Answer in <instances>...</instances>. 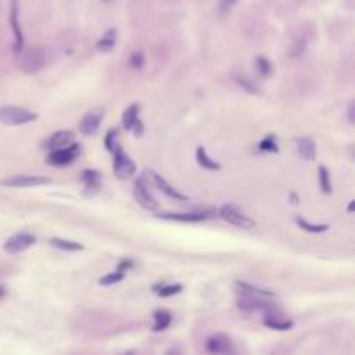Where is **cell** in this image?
<instances>
[{
  "label": "cell",
  "mask_w": 355,
  "mask_h": 355,
  "mask_svg": "<svg viewBox=\"0 0 355 355\" xmlns=\"http://www.w3.org/2000/svg\"><path fill=\"white\" fill-rule=\"evenodd\" d=\"M144 179H146L147 184L155 185L156 189H160L161 192H165L168 197H172V199H177V201H185L187 199V196H184L182 192L177 191L173 185H170L167 182V180L163 179V177L160 175V173H156L155 170H151V168H146L144 170Z\"/></svg>",
  "instance_id": "5"
},
{
  "label": "cell",
  "mask_w": 355,
  "mask_h": 355,
  "mask_svg": "<svg viewBox=\"0 0 355 355\" xmlns=\"http://www.w3.org/2000/svg\"><path fill=\"white\" fill-rule=\"evenodd\" d=\"M35 241H37V237H35L33 234L18 232L6 241L4 249H6V253H9V255H16V253H21V251H25V249L30 248V246H33Z\"/></svg>",
  "instance_id": "8"
},
{
  "label": "cell",
  "mask_w": 355,
  "mask_h": 355,
  "mask_svg": "<svg viewBox=\"0 0 355 355\" xmlns=\"http://www.w3.org/2000/svg\"><path fill=\"white\" fill-rule=\"evenodd\" d=\"M4 294H6V288H4V286H0V298H2Z\"/></svg>",
  "instance_id": "39"
},
{
  "label": "cell",
  "mask_w": 355,
  "mask_h": 355,
  "mask_svg": "<svg viewBox=\"0 0 355 355\" xmlns=\"http://www.w3.org/2000/svg\"><path fill=\"white\" fill-rule=\"evenodd\" d=\"M319 185H321V191L324 194H331L333 191V185H331V177H329V172L326 167H319Z\"/></svg>",
  "instance_id": "26"
},
{
  "label": "cell",
  "mask_w": 355,
  "mask_h": 355,
  "mask_svg": "<svg viewBox=\"0 0 355 355\" xmlns=\"http://www.w3.org/2000/svg\"><path fill=\"white\" fill-rule=\"evenodd\" d=\"M160 219L163 220H173V222H203L207 220V213H158Z\"/></svg>",
  "instance_id": "16"
},
{
  "label": "cell",
  "mask_w": 355,
  "mask_h": 355,
  "mask_svg": "<svg viewBox=\"0 0 355 355\" xmlns=\"http://www.w3.org/2000/svg\"><path fill=\"white\" fill-rule=\"evenodd\" d=\"M104 146H106L108 151H110L111 155H113V151H115L116 146H118V144H116V130H115V128L106 134V139H104Z\"/></svg>",
  "instance_id": "31"
},
{
  "label": "cell",
  "mask_w": 355,
  "mask_h": 355,
  "mask_svg": "<svg viewBox=\"0 0 355 355\" xmlns=\"http://www.w3.org/2000/svg\"><path fill=\"white\" fill-rule=\"evenodd\" d=\"M257 73L260 75V76H269L270 73H272V63L269 61L267 58H257Z\"/></svg>",
  "instance_id": "28"
},
{
  "label": "cell",
  "mask_w": 355,
  "mask_h": 355,
  "mask_svg": "<svg viewBox=\"0 0 355 355\" xmlns=\"http://www.w3.org/2000/svg\"><path fill=\"white\" fill-rule=\"evenodd\" d=\"M104 115H106V110L104 108H95V110L88 111L85 116L80 122V132L83 135H92L97 132V128L100 127V122H103Z\"/></svg>",
  "instance_id": "9"
},
{
  "label": "cell",
  "mask_w": 355,
  "mask_h": 355,
  "mask_svg": "<svg viewBox=\"0 0 355 355\" xmlns=\"http://www.w3.org/2000/svg\"><path fill=\"white\" fill-rule=\"evenodd\" d=\"M207 350L210 353H231L234 346L225 334H213L207 340Z\"/></svg>",
  "instance_id": "14"
},
{
  "label": "cell",
  "mask_w": 355,
  "mask_h": 355,
  "mask_svg": "<svg viewBox=\"0 0 355 355\" xmlns=\"http://www.w3.org/2000/svg\"><path fill=\"white\" fill-rule=\"evenodd\" d=\"M50 244L54 246V248L64 249V251H82V249H83V244L76 243V241L63 239V237H52Z\"/></svg>",
  "instance_id": "21"
},
{
  "label": "cell",
  "mask_w": 355,
  "mask_h": 355,
  "mask_svg": "<svg viewBox=\"0 0 355 355\" xmlns=\"http://www.w3.org/2000/svg\"><path fill=\"white\" fill-rule=\"evenodd\" d=\"M75 139V134L70 130H59L56 134H52L49 139L45 140V146L49 149H59V147H64L68 144H71Z\"/></svg>",
  "instance_id": "15"
},
{
  "label": "cell",
  "mask_w": 355,
  "mask_h": 355,
  "mask_svg": "<svg viewBox=\"0 0 355 355\" xmlns=\"http://www.w3.org/2000/svg\"><path fill=\"white\" fill-rule=\"evenodd\" d=\"M9 23H11V28H13V33L16 38L14 49H16V52H21L23 50V31H21V26H19V4H18V0H11Z\"/></svg>",
  "instance_id": "13"
},
{
  "label": "cell",
  "mask_w": 355,
  "mask_h": 355,
  "mask_svg": "<svg viewBox=\"0 0 355 355\" xmlns=\"http://www.w3.org/2000/svg\"><path fill=\"white\" fill-rule=\"evenodd\" d=\"M38 120V115L33 111L23 110L18 106H4L0 108V123L9 125V127H19Z\"/></svg>",
  "instance_id": "1"
},
{
  "label": "cell",
  "mask_w": 355,
  "mask_h": 355,
  "mask_svg": "<svg viewBox=\"0 0 355 355\" xmlns=\"http://www.w3.org/2000/svg\"><path fill=\"white\" fill-rule=\"evenodd\" d=\"M134 194H135L137 203L144 210H147V212H156V210H158V203H156V199L151 196V192H149V189H147V184L144 182L142 179H135Z\"/></svg>",
  "instance_id": "10"
},
{
  "label": "cell",
  "mask_w": 355,
  "mask_h": 355,
  "mask_svg": "<svg viewBox=\"0 0 355 355\" xmlns=\"http://www.w3.org/2000/svg\"><path fill=\"white\" fill-rule=\"evenodd\" d=\"M132 265H134V262H132V260H123L122 264H118V270H123V272H125V270L130 269Z\"/></svg>",
  "instance_id": "35"
},
{
  "label": "cell",
  "mask_w": 355,
  "mask_h": 355,
  "mask_svg": "<svg viewBox=\"0 0 355 355\" xmlns=\"http://www.w3.org/2000/svg\"><path fill=\"white\" fill-rule=\"evenodd\" d=\"M264 324L270 329H277V331H288L293 328V321L281 319L277 314H269V316L264 319Z\"/></svg>",
  "instance_id": "18"
},
{
  "label": "cell",
  "mask_w": 355,
  "mask_h": 355,
  "mask_svg": "<svg viewBox=\"0 0 355 355\" xmlns=\"http://www.w3.org/2000/svg\"><path fill=\"white\" fill-rule=\"evenodd\" d=\"M172 322V316L168 310H156L155 312V326H153V331L155 333H160V331L167 329Z\"/></svg>",
  "instance_id": "20"
},
{
  "label": "cell",
  "mask_w": 355,
  "mask_h": 355,
  "mask_svg": "<svg viewBox=\"0 0 355 355\" xmlns=\"http://www.w3.org/2000/svg\"><path fill=\"white\" fill-rule=\"evenodd\" d=\"M156 291H158L160 296H173V294H177V293H180L182 291V286L180 284H165V286H161V288H155Z\"/></svg>",
  "instance_id": "30"
},
{
  "label": "cell",
  "mask_w": 355,
  "mask_h": 355,
  "mask_svg": "<svg viewBox=\"0 0 355 355\" xmlns=\"http://www.w3.org/2000/svg\"><path fill=\"white\" fill-rule=\"evenodd\" d=\"M130 66L134 68V70H140V68L144 66V54L142 52L137 50L130 56Z\"/></svg>",
  "instance_id": "32"
},
{
  "label": "cell",
  "mask_w": 355,
  "mask_h": 355,
  "mask_svg": "<svg viewBox=\"0 0 355 355\" xmlns=\"http://www.w3.org/2000/svg\"><path fill=\"white\" fill-rule=\"evenodd\" d=\"M236 82L239 83V85L243 87L244 90H248L249 94H258V88H257L255 85H253V83L249 82L248 78H241V76H236Z\"/></svg>",
  "instance_id": "33"
},
{
  "label": "cell",
  "mask_w": 355,
  "mask_h": 355,
  "mask_svg": "<svg viewBox=\"0 0 355 355\" xmlns=\"http://www.w3.org/2000/svg\"><path fill=\"white\" fill-rule=\"evenodd\" d=\"M237 2H239V0H220V13L222 14L229 13Z\"/></svg>",
  "instance_id": "34"
},
{
  "label": "cell",
  "mask_w": 355,
  "mask_h": 355,
  "mask_svg": "<svg viewBox=\"0 0 355 355\" xmlns=\"http://www.w3.org/2000/svg\"><path fill=\"white\" fill-rule=\"evenodd\" d=\"M122 123H123L125 130L134 132L135 135H142L144 127L139 120V104H132V106H128L127 110L123 111Z\"/></svg>",
  "instance_id": "12"
},
{
  "label": "cell",
  "mask_w": 355,
  "mask_h": 355,
  "mask_svg": "<svg viewBox=\"0 0 355 355\" xmlns=\"http://www.w3.org/2000/svg\"><path fill=\"white\" fill-rule=\"evenodd\" d=\"M115 43H116V30L115 28H111V30H108L106 33L100 37V40L97 42V49L100 52H110V50H113Z\"/></svg>",
  "instance_id": "22"
},
{
  "label": "cell",
  "mask_w": 355,
  "mask_h": 355,
  "mask_svg": "<svg viewBox=\"0 0 355 355\" xmlns=\"http://www.w3.org/2000/svg\"><path fill=\"white\" fill-rule=\"evenodd\" d=\"M125 277V272L123 270H118L116 269L115 272L108 274V276H103L99 279V284L100 286H111V284H116V282H120Z\"/></svg>",
  "instance_id": "27"
},
{
  "label": "cell",
  "mask_w": 355,
  "mask_h": 355,
  "mask_svg": "<svg viewBox=\"0 0 355 355\" xmlns=\"http://www.w3.org/2000/svg\"><path fill=\"white\" fill-rule=\"evenodd\" d=\"M80 155V144H68L59 149H50V155L47 156V163L54 167H64V165L73 163L76 156Z\"/></svg>",
  "instance_id": "3"
},
{
  "label": "cell",
  "mask_w": 355,
  "mask_h": 355,
  "mask_svg": "<svg viewBox=\"0 0 355 355\" xmlns=\"http://www.w3.org/2000/svg\"><path fill=\"white\" fill-rule=\"evenodd\" d=\"M237 286H239L241 289H243L244 293H251V294H258V296H264V298H276L277 294L274 291H270V289H265V288H258V286H253V284H248V282H237Z\"/></svg>",
  "instance_id": "23"
},
{
  "label": "cell",
  "mask_w": 355,
  "mask_h": 355,
  "mask_svg": "<svg viewBox=\"0 0 355 355\" xmlns=\"http://www.w3.org/2000/svg\"><path fill=\"white\" fill-rule=\"evenodd\" d=\"M353 205H355L353 201H350V205H348V213H352V212H353Z\"/></svg>",
  "instance_id": "38"
},
{
  "label": "cell",
  "mask_w": 355,
  "mask_h": 355,
  "mask_svg": "<svg viewBox=\"0 0 355 355\" xmlns=\"http://www.w3.org/2000/svg\"><path fill=\"white\" fill-rule=\"evenodd\" d=\"M113 156H115V161H113V170H115V175L118 179H128L135 173V163L132 161L130 156L123 151L122 146H116V149L113 151Z\"/></svg>",
  "instance_id": "2"
},
{
  "label": "cell",
  "mask_w": 355,
  "mask_h": 355,
  "mask_svg": "<svg viewBox=\"0 0 355 355\" xmlns=\"http://www.w3.org/2000/svg\"><path fill=\"white\" fill-rule=\"evenodd\" d=\"M348 122L353 123V103H350L348 106Z\"/></svg>",
  "instance_id": "36"
},
{
  "label": "cell",
  "mask_w": 355,
  "mask_h": 355,
  "mask_svg": "<svg viewBox=\"0 0 355 355\" xmlns=\"http://www.w3.org/2000/svg\"><path fill=\"white\" fill-rule=\"evenodd\" d=\"M258 147L262 149V151H269V153H277L279 151V147H277V142H276V137L272 134H269L265 137L264 140H262L260 144H258Z\"/></svg>",
  "instance_id": "29"
},
{
  "label": "cell",
  "mask_w": 355,
  "mask_h": 355,
  "mask_svg": "<svg viewBox=\"0 0 355 355\" xmlns=\"http://www.w3.org/2000/svg\"><path fill=\"white\" fill-rule=\"evenodd\" d=\"M294 222H296V224L300 225V227L303 229V231L312 232V234H322V232L329 231V225H326V224H310L309 220L301 219V217H296V219H294Z\"/></svg>",
  "instance_id": "24"
},
{
  "label": "cell",
  "mask_w": 355,
  "mask_h": 355,
  "mask_svg": "<svg viewBox=\"0 0 355 355\" xmlns=\"http://www.w3.org/2000/svg\"><path fill=\"white\" fill-rule=\"evenodd\" d=\"M52 180L49 177H42V175H13L9 179H4L2 185L6 187H16V189H26V187H37V185H47L50 184Z\"/></svg>",
  "instance_id": "7"
},
{
  "label": "cell",
  "mask_w": 355,
  "mask_h": 355,
  "mask_svg": "<svg viewBox=\"0 0 355 355\" xmlns=\"http://www.w3.org/2000/svg\"><path fill=\"white\" fill-rule=\"evenodd\" d=\"M196 160H197V163H199V167H203L205 170H210V172L220 170V165L210 158L207 149H205L203 146H199L196 149Z\"/></svg>",
  "instance_id": "19"
},
{
  "label": "cell",
  "mask_w": 355,
  "mask_h": 355,
  "mask_svg": "<svg viewBox=\"0 0 355 355\" xmlns=\"http://www.w3.org/2000/svg\"><path fill=\"white\" fill-rule=\"evenodd\" d=\"M289 197H291V203H293V205H298V197H296V194H294V192H291V194H289Z\"/></svg>",
  "instance_id": "37"
},
{
  "label": "cell",
  "mask_w": 355,
  "mask_h": 355,
  "mask_svg": "<svg viewBox=\"0 0 355 355\" xmlns=\"http://www.w3.org/2000/svg\"><path fill=\"white\" fill-rule=\"evenodd\" d=\"M219 213H220L222 219H224L225 222H229L231 225H234V227L244 229V231L255 227V220L246 217L243 212H239V210H237L236 207H232V205H224Z\"/></svg>",
  "instance_id": "6"
},
{
  "label": "cell",
  "mask_w": 355,
  "mask_h": 355,
  "mask_svg": "<svg viewBox=\"0 0 355 355\" xmlns=\"http://www.w3.org/2000/svg\"><path fill=\"white\" fill-rule=\"evenodd\" d=\"M296 146H298V153H300L301 158H305L307 161H314L317 156L316 151V142L309 137H301V139H296Z\"/></svg>",
  "instance_id": "17"
},
{
  "label": "cell",
  "mask_w": 355,
  "mask_h": 355,
  "mask_svg": "<svg viewBox=\"0 0 355 355\" xmlns=\"http://www.w3.org/2000/svg\"><path fill=\"white\" fill-rule=\"evenodd\" d=\"M43 64H45V56H43V50L40 47H33V49L26 50L25 56H23L21 61V68L28 73H35V71L42 70Z\"/></svg>",
  "instance_id": "11"
},
{
  "label": "cell",
  "mask_w": 355,
  "mask_h": 355,
  "mask_svg": "<svg viewBox=\"0 0 355 355\" xmlns=\"http://www.w3.org/2000/svg\"><path fill=\"white\" fill-rule=\"evenodd\" d=\"M82 180L88 191H94V192L97 191L99 185H100L99 184V172H95V170H83Z\"/></svg>",
  "instance_id": "25"
},
{
  "label": "cell",
  "mask_w": 355,
  "mask_h": 355,
  "mask_svg": "<svg viewBox=\"0 0 355 355\" xmlns=\"http://www.w3.org/2000/svg\"><path fill=\"white\" fill-rule=\"evenodd\" d=\"M237 307L244 312H270V310L276 309V305L270 300H265L264 296L251 293H244V296H239Z\"/></svg>",
  "instance_id": "4"
}]
</instances>
